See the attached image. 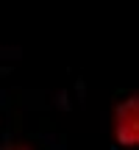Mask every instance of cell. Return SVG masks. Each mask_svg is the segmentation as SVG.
Listing matches in <instances>:
<instances>
[{
    "label": "cell",
    "instance_id": "6da1fadb",
    "mask_svg": "<svg viewBox=\"0 0 139 150\" xmlns=\"http://www.w3.org/2000/svg\"><path fill=\"white\" fill-rule=\"evenodd\" d=\"M109 134L117 150H136L139 145V95L125 92L114 100L109 114Z\"/></svg>",
    "mask_w": 139,
    "mask_h": 150
},
{
    "label": "cell",
    "instance_id": "7a4b0ae2",
    "mask_svg": "<svg viewBox=\"0 0 139 150\" xmlns=\"http://www.w3.org/2000/svg\"><path fill=\"white\" fill-rule=\"evenodd\" d=\"M0 150H42V147H39V142L28 139V136H9L0 145Z\"/></svg>",
    "mask_w": 139,
    "mask_h": 150
}]
</instances>
